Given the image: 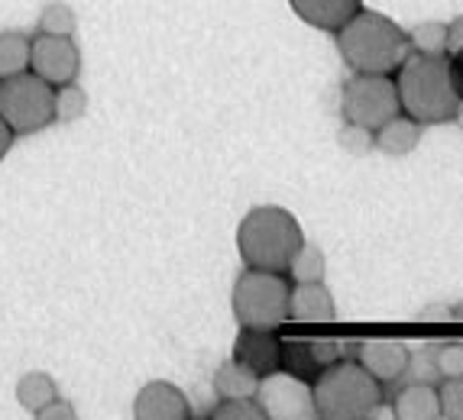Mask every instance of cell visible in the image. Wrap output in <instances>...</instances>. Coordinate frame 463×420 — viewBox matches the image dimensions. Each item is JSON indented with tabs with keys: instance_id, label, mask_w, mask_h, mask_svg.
Returning <instances> with one entry per match:
<instances>
[{
	"instance_id": "obj_25",
	"label": "cell",
	"mask_w": 463,
	"mask_h": 420,
	"mask_svg": "<svg viewBox=\"0 0 463 420\" xmlns=\"http://www.w3.org/2000/svg\"><path fill=\"white\" fill-rule=\"evenodd\" d=\"M214 420H263V407L253 397H221V405L211 411Z\"/></svg>"
},
{
	"instance_id": "obj_7",
	"label": "cell",
	"mask_w": 463,
	"mask_h": 420,
	"mask_svg": "<svg viewBox=\"0 0 463 420\" xmlns=\"http://www.w3.org/2000/svg\"><path fill=\"white\" fill-rule=\"evenodd\" d=\"M344 117L364 130H379L383 123H389L392 117H399L402 100L395 81H389L386 75H366L356 71V78H350L340 98Z\"/></svg>"
},
{
	"instance_id": "obj_30",
	"label": "cell",
	"mask_w": 463,
	"mask_h": 420,
	"mask_svg": "<svg viewBox=\"0 0 463 420\" xmlns=\"http://www.w3.org/2000/svg\"><path fill=\"white\" fill-rule=\"evenodd\" d=\"M448 55H460L463 52V16L457 20V23H450L448 26V49H444Z\"/></svg>"
},
{
	"instance_id": "obj_22",
	"label": "cell",
	"mask_w": 463,
	"mask_h": 420,
	"mask_svg": "<svg viewBox=\"0 0 463 420\" xmlns=\"http://www.w3.org/2000/svg\"><path fill=\"white\" fill-rule=\"evenodd\" d=\"M288 272H292L295 282H321V278H325V252L311 243H301V249L295 252Z\"/></svg>"
},
{
	"instance_id": "obj_21",
	"label": "cell",
	"mask_w": 463,
	"mask_h": 420,
	"mask_svg": "<svg viewBox=\"0 0 463 420\" xmlns=\"http://www.w3.org/2000/svg\"><path fill=\"white\" fill-rule=\"evenodd\" d=\"M279 362H286L288 372L298 375V378H305V375H315L317 369H321V362H317V356H315V343H311V340H288V343H282Z\"/></svg>"
},
{
	"instance_id": "obj_10",
	"label": "cell",
	"mask_w": 463,
	"mask_h": 420,
	"mask_svg": "<svg viewBox=\"0 0 463 420\" xmlns=\"http://www.w3.org/2000/svg\"><path fill=\"white\" fill-rule=\"evenodd\" d=\"M192 414L188 397L172 382H146L133 397L137 420H185Z\"/></svg>"
},
{
	"instance_id": "obj_16",
	"label": "cell",
	"mask_w": 463,
	"mask_h": 420,
	"mask_svg": "<svg viewBox=\"0 0 463 420\" xmlns=\"http://www.w3.org/2000/svg\"><path fill=\"white\" fill-rule=\"evenodd\" d=\"M395 417L402 420H434L440 417V397L431 385H409L395 397Z\"/></svg>"
},
{
	"instance_id": "obj_31",
	"label": "cell",
	"mask_w": 463,
	"mask_h": 420,
	"mask_svg": "<svg viewBox=\"0 0 463 420\" xmlns=\"http://www.w3.org/2000/svg\"><path fill=\"white\" fill-rule=\"evenodd\" d=\"M10 145H14V133H10V126L4 123V117H0V159L7 155Z\"/></svg>"
},
{
	"instance_id": "obj_24",
	"label": "cell",
	"mask_w": 463,
	"mask_h": 420,
	"mask_svg": "<svg viewBox=\"0 0 463 420\" xmlns=\"http://www.w3.org/2000/svg\"><path fill=\"white\" fill-rule=\"evenodd\" d=\"M409 42L421 55H440L448 49V26L444 23H421L411 30Z\"/></svg>"
},
{
	"instance_id": "obj_5",
	"label": "cell",
	"mask_w": 463,
	"mask_h": 420,
	"mask_svg": "<svg viewBox=\"0 0 463 420\" xmlns=\"http://www.w3.org/2000/svg\"><path fill=\"white\" fill-rule=\"evenodd\" d=\"M288 282L282 272L247 268L233 285V317L240 327L272 330L288 321Z\"/></svg>"
},
{
	"instance_id": "obj_8",
	"label": "cell",
	"mask_w": 463,
	"mask_h": 420,
	"mask_svg": "<svg viewBox=\"0 0 463 420\" xmlns=\"http://www.w3.org/2000/svg\"><path fill=\"white\" fill-rule=\"evenodd\" d=\"M256 405L263 407L266 417L272 420H311L317 417L315 395L311 385H305L292 372H266L256 388Z\"/></svg>"
},
{
	"instance_id": "obj_15",
	"label": "cell",
	"mask_w": 463,
	"mask_h": 420,
	"mask_svg": "<svg viewBox=\"0 0 463 420\" xmlns=\"http://www.w3.org/2000/svg\"><path fill=\"white\" fill-rule=\"evenodd\" d=\"M376 133L379 136L373 139V145L386 155H409L418 145V139H421L418 120H402V117H392L389 123H383Z\"/></svg>"
},
{
	"instance_id": "obj_18",
	"label": "cell",
	"mask_w": 463,
	"mask_h": 420,
	"mask_svg": "<svg viewBox=\"0 0 463 420\" xmlns=\"http://www.w3.org/2000/svg\"><path fill=\"white\" fill-rule=\"evenodd\" d=\"M52 397H59V385H55V378L49 372H26L16 382V401L30 414H36L39 407H46Z\"/></svg>"
},
{
	"instance_id": "obj_9",
	"label": "cell",
	"mask_w": 463,
	"mask_h": 420,
	"mask_svg": "<svg viewBox=\"0 0 463 420\" xmlns=\"http://www.w3.org/2000/svg\"><path fill=\"white\" fill-rule=\"evenodd\" d=\"M30 69L46 84L59 88V84H69L78 78L81 55H78V46L71 42V36L39 33L36 39H30Z\"/></svg>"
},
{
	"instance_id": "obj_27",
	"label": "cell",
	"mask_w": 463,
	"mask_h": 420,
	"mask_svg": "<svg viewBox=\"0 0 463 420\" xmlns=\"http://www.w3.org/2000/svg\"><path fill=\"white\" fill-rule=\"evenodd\" d=\"M340 143H344V149L350 155H366L373 149V130H364V126L350 123L347 130L340 133Z\"/></svg>"
},
{
	"instance_id": "obj_32",
	"label": "cell",
	"mask_w": 463,
	"mask_h": 420,
	"mask_svg": "<svg viewBox=\"0 0 463 420\" xmlns=\"http://www.w3.org/2000/svg\"><path fill=\"white\" fill-rule=\"evenodd\" d=\"M450 317H457V321H463V301L454 307V311H450Z\"/></svg>"
},
{
	"instance_id": "obj_4",
	"label": "cell",
	"mask_w": 463,
	"mask_h": 420,
	"mask_svg": "<svg viewBox=\"0 0 463 420\" xmlns=\"http://www.w3.org/2000/svg\"><path fill=\"white\" fill-rule=\"evenodd\" d=\"M315 411L327 420H364L373 417L383 401L379 378H373L360 362H331L321 369L315 388Z\"/></svg>"
},
{
	"instance_id": "obj_2",
	"label": "cell",
	"mask_w": 463,
	"mask_h": 420,
	"mask_svg": "<svg viewBox=\"0 0 463 420\" xmlns=\"http://www.w3.org/2000/svg\"><path fill=\"white\" fill-rule=\"evenodd\" d=\"M301 243H305V233L298 220L282 207H256L237 229L240 259L247 262V268L288 272Z\"/></svg>"
},
{
	"instance_id": "obj_14",
	"label": "cell",
	"mask_w": 463,
	"mask_h": 420,
	"mask_svg": "<svg viewBox=\"0 0 463 420\" xmlns=\"http://www.w3.org/2000/svg\"><path fill=\"white\" fill-rule=\"evenodd\" d=\"M295 14L321 30H340L350 16L360 14V0H292Z\"/></svg>"
},
{
	"instance_id": "obj_28",
	"label": "cell",
	"mask_w": 463,
	"mask_h": 420,
	"mask_svg": "<svg viewBox=\"0 0 463 420\" xmlns=\"http://www.w3.org/2000/svg\"><path fill=\"white\" fill-rule=\"evenodd\" d=\"M438 372L454 378V375H463V346H444L438 352Z\"/></svg>"
},
{
	"instance_id": "obj_33",
	"label": "cell",
	"mask_w": 463,
	"mask_h": 420,
	"mask_svg": "<svg viewBox=\"0 0 463 420\" xmlns=\"http://www.w3.org/2000/svg\"><path fill=\"white\" fill-rule=\"evenodd\" d=\"M457 59H463V52H460V55H457Z\"/></svg>"
},
{
	"instance_id": "obj_26",
	"label": "cell",
	"mask_w": 463,
	"mask_h": 420,
	"mask_svg": "<svg viewBox=\"0 0 463 420\" xmlns=\"http://www.w3.org/2000/svg\"><path fill=\"white\" fill-rule=\"evenodd\" d=\"M440 397V417L463 420V375H454L444 382V388L438 391Z\"/></svg>"
},
{
	"instance_id": "obj_29",
	"label": "cell",
	"mask_w": 463,
	"mask_h": 420,
	"mask_svg": "<svg viewBox=\"0 0 463 420\" xmlns=\"http://www.w3.org/2000/svg\"><path fill=\"white\" fill-rule=\"evenodd\" d=\"M33 417H39V420H75L78 417V411L69 405V401H62V397H52L46 407H39Z\"/></svg>"
},
{
	"instance_id": "obj_1",
	"label": "cell",
	"mask_w": 463,
	"mask_h": 420,
	"mask_svg": "<svg viewBox=\"0 0 463 420\" xmlns=\"http://www.w3.org/2000/svg\"><path fill=\"white\" fill-rule=\"evenodd\" d=\"M399 100L409 110L411 120L421 123H444L454 120L460 107L454 75H450L448 59L440 55H409L399 65Z\"/></svg>"
},
{
	"instance_id": "obj_3",
	"label": "cell",
	"mask_w": 463,
	"mask_h": 420,
	"mask_svg": "<svg viewBox=\"0 0 463 420\" xmlns=\"http://www.w3.org/2000/svg\"><path fill=\"white\" fill-rule=\"evenodd\" d=\"M340 52L350 69L366 75H389L411 55L409 33L379 14H356L340 26Z\"/></svg>"
},
{
	"instance_id": "obj_6",
	"label": "cell",
	"mask_w": 463,
	"mask_h": 420,
	"mask_svg": "<svg viewBox=\"0 0 463 420\" xmlns=\"http://www.w3.org/2000/svg\"><path fill=\"white\" fill-rule=\"evenodd\" d=\"M0 117L14 136H26L52 123V84L33 71L0 81Z\"/></svg>"
},
{
	"instance_id": "obj_19",
	"label": "cell",
	"mask_w": 463,
	"mask_h": 420,
	"mask_svg": "<svg viewBox=\"0 0 463 420\" xmlns=\"http://www.w3.org/2000/svg\"><path fill=\"white\" fill-rule=\"evenodd\" d=\"M30 71V36L24 33H0V81Z\"/></svg>"
},
{
	"instance_id": "obj_17",
	"label": "cell",
	"mask_w": 463,
	"mask_h": 420,
	"mask_svg": "<svg viewBox=\"0 0 463 420\" xmlns=\"http://www.w3.org/2000/svg\"><path fill=\"white\" fill-rule=\"evenodd\" d=\"M256 388H260V375L237 359L224 362L214 375V391L221 397H253Z\"/></svg>"
},
{
	"instance_id": "obj_23",
	"label": "cell",
	"mask_w": 463,
	"mask_h": 420,
	"mask_svg": "<svg viewBox=\"0 0 463 420\" xmlns=\"http://www.w3.org/2000/svg\"><path fill=\"white\" fill-rule=\"evenodd\" d=\"M78 26L75 10L69 4H49L39 16V33H52V36H71Z\"/></svg>"
},
{
	"instance_id": "obj_12",
	"label": "cell",
	"mask_w": 463,
	"mask_h": 420,
	"mask_svg": "<svg viewBox=\"0 0 463 420\" xmlns=\"http://www.w3.org/2000/svg\"><path fill=\"white\" fill-rule=\"evenodd\" d=\"M279 352H282V343L272 336V330L243 327V333H240L237 343H233V359L243 362L247 369H253L256 375L276 372Z\"/></svg>"
},
{
	"instance_id": "obj_20",
	"label": "cell",
	"mask_w": 463,
	"mask_h": 420,
	"mask_svg": "<svg viewBox=\"0 0 463 420\" xmlns=\"http://www.w3.org/2000/svg\"><path fill=\"white\" fill-rule=\"evenodd\" d=\"M85 110H88V94L81 91L75 81L52 88V120L75 123L85 117Z\"/></svg>"
},
{
	"instance_id": "obj_11",
	"label": "cell",
	"mask_w": 463,
	"mask_h": 420,
	"mask_svg": "<svg viewBox=\"0 0 463 420\" xmlns=\"http://www.w3.org/2000/svg\"><path fill=\"white\" fill-rule=\"evenodd\" d=\"M356 356H360V366L379 382H392L409 369V350L399 340H366L356 346Z\"/></svg>"
},
{
	"instance_id": "obj_13",
	"label": "cell",
	"mask_w": 463,
	"mask_h": 420,
	"mask_svg": "<svg viewBox=\"0 0 463 420\" xmlns=\"http://www.w3.org/2000/svg\"><path fill=\"white\" fill-rule=\"evenodd\" d=\"M288 317L298 323H327L337 317L331 291L321 282H298V288L288 294Z\"/></svg>"
}]
</instances>
